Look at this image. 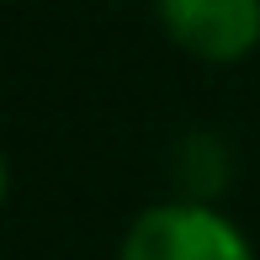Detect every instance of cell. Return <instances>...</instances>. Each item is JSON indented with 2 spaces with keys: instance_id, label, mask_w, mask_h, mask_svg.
<instances>
[{
  "instance_id": "1",
  "label": "cell",
  "mask_w": 260,
  "mask_h": 260,
  "mask_svg": "<svg viewBox=\"0 0 260 260\" xmlns=\"http://www.w3.org/2000/svg\"><path fill=\"white\" fill-rule=\"evenodd\" d=\"M117 260H255L250 239L202 202H159L133 218Z\"/></svg>"
},
{
  "instance_id": "2",
  "label": "cell",
  "mask_w": 260,
  "mask_h": 260,
  "mask_svg": "<svg viewBox=\"0 0 260 260\" xmlns=\"http://www.w3.org/2000/svg\"><path fill=\"white\" fill-rule=\"evenodd\" d=\"M175 48L207 64H239L260 48V0H154Z\"/></svg>"
}]
</instances>
